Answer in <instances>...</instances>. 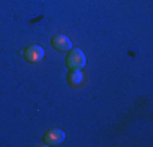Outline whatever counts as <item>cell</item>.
<instances>
[{
	"label": "cell",
	"instance_id": "obj_4",
	"mask_svg": "<svg viewBox=\"0 0 153 147\" xmlns=\"http://www.w3.org/2000/svg\"><path fill=\"white\" fill-rule=\"evenodd\" d=\"M52 46L56 47V49H59V51L67 52V51L72 49V41L67 38V36L57 34V36H54V38H52Z\"/></svg>",
	"mask_w": 153,
	"mask_h": 147
},
{
	"label": "cell",
	"instance_id": "obj_3",
	"mask_svg": "<svg viewBox=\"0 0 153 147\" xmlns=\"http://www.w3.org/2000/svg\"><path fill=\"white\" fill-rule=\"evenodd\" d=\"M25 57H26L28 62H39L42 57H44V49L38 44H33V46L26 47L25 51Z\"/></svg>",
	"mask_w": 153,
	"mask_h": 147
},
{
	"label": "cell",
	"instance_id": "obj_2",
	"mask_svg": "<svg viewBox=\"0 0 153 147\" xmlns=\"http://www.w3.org/2000/svg\"><path fill=\"white\" fill-rule=\"evenodd\" d=\"M64 141H65V132L60 129H51L44 136V142L49 146H60Z\"/></svg>",
	"mask_w": 153,
	"mask_h": 147
},
{
	"label": "cell",
	"instance_id": "obj_5",
	"mask_svg": "<svg viewBox=\"0 0 153 147\" xmlns=\"http://www.w3.org/2000/svg\"><path fill=\"white\" fill-rule=\"evenodd\" d=\"M68 82H70L74 87L82 85V83H83V74H82V70H72V74L68 75Z\"/></svg>",
	"mask_w": 153,
	"mask_h": 147
},
{
	"label": "cell",
	"instance_id": "obj_1",
	"mask_svg": "<svg viewBox=\"0 0 153 147\" xmlns=\"http://www.w3.org/2000/svg\"><path fill=\"white\" fill-rule=\"evenodd\" d=\"M85 64H86V57H85V54H83V51L75 49L68 54L67 67L70 69V70H82V69L85 67Z\"/></svg>",
	"mask_w": 153,
	"mask_h": 147
}]
</instances>
